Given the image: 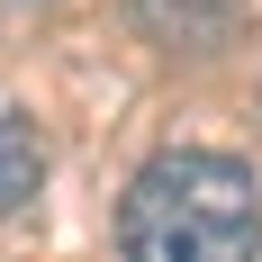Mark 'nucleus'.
Masks as SVG:
<instances>
[{"label": "nucleus", "instance_id": "f03ea898", "mask_svg": "<svg viewBox=\"0 0 262 262\" xmlns=\"http://www.w3.org/2000/svg\"><path fill=\"white\" fill-rule=\"evenodd\" d=\"M36 190H46V136H36V118H27V108L0 100V217L27 208Z\"/></svg>", "mask_w": 262, "mask_h": 262}, {"label": "nucleus", "instance_id": "f257e3e1", "mask_svg": "<svg viewBox=\"0 0 262 262\" xmlns=\"http://www.w3.org/2000/svg\"><path fill=\"white\" fill-rule=\"evenodd\" d=\"M262 181L217 145H172L118 199V262H253Z\"/></svg>", "mask_w": 262, "mask_h": 262}]
</instances>
